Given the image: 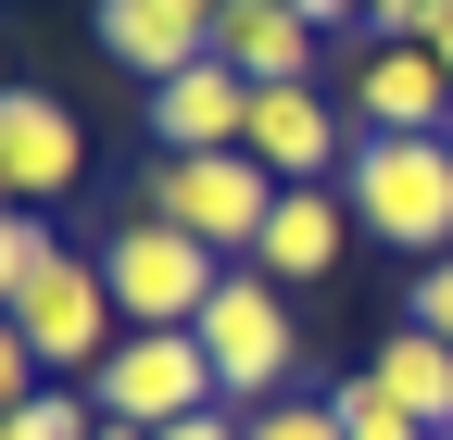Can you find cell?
I'll list each match as a JSON object with an SVG mask.
<instances>
[{
	"instance_id": "6da1fadb",
	"label": "cell",
	"mask_w": 453,
	"mask_h": 440,
	"mask_svg": "<svg viewBox=\"0 0 453 440\" xmlns=\"http://www.w3.org/2000/svg\"><path fill=\"white\" fill-rule=\"evenodd\" d=\"M340 201H353V227L390 239V252H453V139H353L340 163Z\"/></svg>"
},
{
	"instance_id": "7a4b0ae2",
	"label": "cell",
	"mask_w": 453,
	"mask_h": 440,
	"mask_svg": "<svg viewBox=\"0 0 453 440\" xmlns=\"http://www.w3.org/2000/svg\"><path fill=\"white\" fill-rule=\"evenodd\" d=\"M189 340L214 353V391H226V415H265V403H290V365H303V340H290V290H277L265 264H226Z\"/></svg>"
},
{
	"instance_id": "3957f363",
	"label": "cell",
	"mask_w": 453,
	"mask_h": 440,
	"mask_svg": "<svg viewBox=\"0 0 453 440\" xmlns=\"http://www.w3.org/2000/svg\"><path fill=\"white\" fill-rule=\"evenodd\" d=\"M139 214L189 227L214 264H252L265 214H277V177H265L252 151H151V189H139Z\"/></svg>"
},
{
	"instance_id": "277c9868",
	"label": "cell",
	"mask_w": 453,
	"mask_h": 440,
	"mask_svg": "<svg viewBox=\"0 0 453 440\" xmlns=\"http://www.w3.org/2000/svg\"><path fill=\"white\" fill-rule=\"evenodd\" d=\"M13 327H26V353L38 377H76L88 391V365L127 340V315H113V277H101V252H38V277L13 290Z\"/></svg>"
},
{
	"instance_id": "5b68a950",
	"label": "cell",
	"mask_w": 453,
	"mask_h": 440,
	"mask_svg": "<svg viewBox=\"0 0 453 440\" xmlns=\"http://www.w3.org/2000/svg\"><path fill=\"white\" fill-rule=\"evenodd\" d=\"M101 277H113V315H127V327H202V302H214L226 264H214L189 227H164V214H113Z\"/></svg>"
},
{
	"instance_id": "8992f818",
	"label": "cell",
	"mask_w": 453,
	"mask_h": 440,
	"mask_svg": "<svg viewBox=\"0 0 453 440\" xmlns=\"http://www.w3.org/2000/svg\"><path fill=\"white\" fill-rule=\"evenodd\" d=\"M88 403L127 415V428H177V415H202L226 391H214V353L189 340V327H127V340L88 365Z\"/></svg>"
},
{
	"instance_id": "52a82bcc",
	"label": "cell",
	"mask_w": 453,
	"mask_h": 440,
	"mask_svg": "<svg viewBox=\"0 0 453 440\" xmlns=\"http://www.w3.org/2000/svg\"><path fill=\"white\" fill-rule=\"evenodd\" d=\"M240 151L265 163L277 189H327L340 163H353V114L303 76V88H252V126H240Z\"/></svg>"
},
{
	"instance_id": "ba28073f",
	"label": "cell",
	"mask_w": 453,
	"mask_h": 440,
	"mask_svg": "<svg viewBox=\"0 0 453 440\" xmlns=\"http://www.w3.org/2000/svg\"><path fill=\"white\" fill-rule=\"evenodd\" d=\"M340 101H353V139H453V76L428 64V38H365Z\"/></svg>"
},
{
	"instance_id": "9c48e42d",
	"label": "cell",
	"mask_w": 453,
	"mask_h": 440,
	"mask_svg": "<svg viewBox=\"0 0 453 440\" xmlns=\"http://www.w3.org/2000/svg\"><path fill=\"white\" fill-rule=\"evenodd\" d=\"M76 177H88V126H76L50 88H26V76H13V88H0V201L50 214Z\"/></svg>"
},
{
	"instance_id": "30bf717a",
	"label": "cell",
	"mask_w": 453,
	"mask_h": 440,
	"mask_svg": "<svg viewBox=\"0 0 453 440\" xmlns=\"http://www.w3.org/2000/svg\"><path fill=\"white\" fill-rule=\"evenodd\" d=\"M214 13H226V0H88V38H101L139 88H164V76L214 64Z\"/></svg>"
},
{
	"instance_id": "8fae6325",
	"label": "cell",
	"mask_w": 453,
	"mask_h": 440,
	"mask_svg": "<svg viewBox=\"0 0 453 440\" xmlns=\"http://www.w3.org/2000/svg\"><path fill=\"white\" fill-rule=\"evenodd\" d=\"M214 64L240 88H303L315 76V26L290 13V0H226L214 13Z\"/></svg>"
},
{
	"instance_id": "7c38bea8",
	"label": "cell",
	"mask_w": 453,
	"mask_h": 440,
	"mask_svg": "<svg viewBox=\"0 0 453 440\" xmlns=\"http://www.w3.org/2000/svg\"><path fill=\"white\" fill-rule=\"evenodd\" d=\"M340 252H353V201H340V189H277L265 239H252V264H265V277H277V290L340 277Z\"/></svg>"
},
{
	"instance_id": "4fadbf2b",
	"label": "cell",
	"mask_w": 453,
	"mask_h": 440,
	"mask_svg": "<svg viewBox=\"0 0 453 440\" xmlns=\"http://www.w3.org/2000/svg\"><path fill=\"white\" fill-rule=\"evenodd\" d=\"M240 126H252V88L226 64H189L151 88V151H240Z\"/></svg>"
},
{
	"instance_id": "5bb4252c",
	"label": "cell",
	"mask_w": 453,
	"mask_h": 440,
	"mask_svg": "<svg viewBox=\"0 0 453 440\" xmlns=\"http://www.w3.org/2000/svg\"><path fill=\"white\" fill-rule=\"evenodd\" d=\"M365 377H378V403H403V415H416L428 440L453 428V353L428 340V327H390V340L365 353Z\"/></svg>"
},
{
	"instance_id": "9a60e30c",
	"label": "cell",
	"mask_w": 453,
	"mask_h": 440,
	"mask_svg": "<svg viewBox=\"0 0 453 440\" xmlns=\"http://www.w3.org/2000/svg\"><path fill=\"white\" fill-rule=\"evenodd\" d=\"M0 440H101V403L76 391V377H50L38 403H13V415H0Z\"/></svg>"
},
{
	"instance_id": "2e32d148",
	"label": "cell",
	"mask_w": 453,
	"mask_h": 440,
	"mask_svg": "<svg viewBox=\"0 0 453 440\" xmlns=\"http://www.w3.org/2000/svg\"><path fill=\"white\" fill-rule=\"evenodd\" d=\"M38 252H64V239H50V214H26V201H0V315H13V290L38 277Z\"/></svg>"
},
{
	"instance_id": "e0dca14e",
	"label": "cell",
	"mask_w": 453,
	"mask_h": 440,
	"mask_svg": "<svg viewBox=\"0 0 453 440\" xmlns=\"http://www.w3.org/2000/svg\"><path fill=\"white\" fill-rule=\"evenodd\" d=\"M327 403H340V440H428V428H416L403 403H378V377H340Z\"/></svg>"
},
{
	"instance_id": "ac0fdd59",
	"label": "cell",
	"mask_w": 453,
	"mask_h": 440,
	"mask_svg": "<svg viewBox=\"0 0 453 440\" xmlns=\"http://www.w3.org/2000/svg\"><path fill=\"white\" fill-rule=\"evenodd\" d=\"M240 440H340V403H327V391H290V403L240 415Z\"/></svg>"
},
{
	"instance_id": "d6986e66",
	"label": "cell",
	"mask_w": 453,
	"mask_h": 440,
	"mask_svg": "<svg viewBox=\"0 0 453 440\" xmlns=\"http://www.w3.org/2000/svg\"><path fill=\"white\" fill-rule=\"evenodd\" d=\"M403 327H428V340L453 353V252H428L416 277H403Z\"/></svg>"
},
{
	"instance_id": "ffe728a7",
	"label": "cell",
	"mask_w": 453,
	"mask_h": 440,
	"mask_svg": "<svg viewBox=\"0 0 453 440\" xmlns=\"http://www.w3.org/2000/svg\"><path fill=\"white\" fill-rule=\"evenodd\" d=\"M38 391H50V377H38V353H26V327L0 315V415H13V403H38Z\"/></svg>"
},
{
	"instance_id": "44dd1931",
	"label": "cell",
	"mask_w": 453,
	"mask_h": 440,
	"mask_svg": "<svg viewBox=\"0 0 453 440\" xmlns=\"http://www.w3.org/2000/svg\"><path fill=\"white\" fill-rule=\"evenodd\" d=\"M353 13H365V26H378V38H416V26H428V13H441V0H353Z\"/></svg>"
},
{
	"instance_id": "7402d4cb",
	"label": "cell",
	"mask_w": 453,
	"mask_h": 440,
	"mask_svg": "<svg viewBox=\"0 0 453 440\" xmlns=\"http://www.w3.org/2000/svg\"><path fill=\"white\" fill-rule=\"evenodd\" d=\"M151 440H240V415H226V403H202V415H177V428H151Z\"/></svg>"
},
{
	"instance_id": "603a6c76",
	"label": "cell",
	"mask_w": 453,
	"mask_h": 440,
	"mask_svg": "<svg viewBox=\"0 0 453 440\" xmlns=\"http://www.w3.org/2000/svg\"><path fill=\"white\" fill-rule=\"evenodd\" d=\"M416 38H428V64H441V76H453V0H441V13H428V26H416Z\"/></svg>"
},
{
	"instance_id": "cb8c5ba5",
	"label": "cell",
	"mask_w": 453,
	"mask_h": 440,
	"mask_svg": "<svg viewBox=\"0 0 453 440\" xmlns=\"http://www.w3.org/2000/svg\"><path fill=\"white\" fill-rule=\"evenodd\" d=\"M101 440H151V428H127V415H101Z\"/></svg>"
},
{
	"instance_id": "d4e9b609",
	"label": "cell",
	"mask_w": 453,
	"mask_h": 440,
	"mask_svg": "<svg viewBox=\"0 0 453 440\" xmlns=\"http://www.w3.org/2000/svg\"><path fill=\"white\" fill-rule=\"evenodd\" d=\"M441 440H453V428H441Z\"/></svg>"
}]
</instances>
